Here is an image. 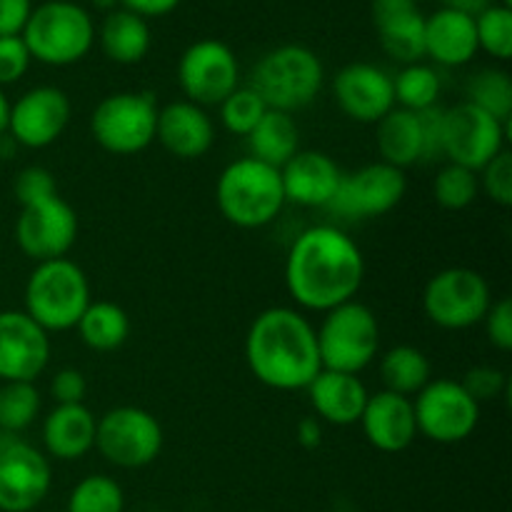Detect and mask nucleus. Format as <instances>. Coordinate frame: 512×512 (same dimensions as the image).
<instances>
[{
	"instance_id": "nucleus-19",
	"label": "nucleus",
	"mask_w": 512,
	"mask_h": 512,
	"mask_svg": "<svg viewBox=\"0 0 512 512\" xmlns=\"http://www.w3.org/2000/svg\"><path fill=\"white\" fill-rule=\"evenodd\" d=\"M333 98L350 120L375 125L395 108L393 75L373 63H348L335 73Z\"/></svg>"
},
{
	"instance_id": "nucleus-20",
	"label": "nucleus",
	"mask_w": 512,
	"mask_h": 512,
	"mask_svg": "<svg viewBox=\"0 0 512 512\" xmlns=\"http://www.w3.org/2000/svg\"><path fill=\"white\" fill-rule=\"evenodd\" d=\"M343 175L340 165L323 150H298L280 168L285 203L300 208H328Z\"/></svg>"
},
{
	"instance_id": "nucleus-45",
	"label": "nucleus",
	"mask_w": 512,
	"mask_h": 512,
	"mask_svg": "<svg viewBox=\"0 0 512 512\" xmlns=\"http://www.w3.org/2000/svg\"><path fill=\"white\" fill-rule=\"evenodd\" d=\"M33 8V0H0V38L23 33Z\"/></svg>"
},
{
	"instance_id": "nucleus-14",
	"label": "nucleus",
	"mask_w": 512,
	"mask_h": 512,
	"mask_svg": "<svg viewBox=\"0 0 512 512\" xmlns=\"http://www.w3.org/2000/svg\"><path fill=\"white\" fill-rule=\"evenodd\" d=\"M405 190H408L405 170L393 168L383 160H375V163L358 168L355 173L343 175L328 210L345 220L380 218V215H388L390 210L403 203Z\"/></svg>"
},
{
	"instance_id": "nucleus-21",
	"label": "nucleus",
	"mask_w": 512,
	"mask_h": 512,
	"mask_svg": "<svg viewBox=\"0 0 512 512\" xmlns=\"http://www.w3.org/2000/svg\"><path fill=\"white\" fill-rule=\"evenodd\" d=\"M358 425L363 428L365 440L380 453H403L418 440L413 400L390 390L370 395Z\"/></svg>"
},
{
	"instance_id": "nucleus-9",
	"label": "nucleus",
	"mask_w": 512,
	"mask_h": 512,
	"mask_svg": "<svg viewBox=\"0 0 512 512\" xmlns=\"http://www.w3.org/2000/svg\"><path fill=\"white\" fill-rule=\"evenodd\" d=\"M493 305L488 280L473 268H445L425 283L423 313L443 330H468L483 325Z\"/></svg>"
},
{
	"instance_id": "nucleus-10",
	"label": "nucleus",
	"mask_w": 512,
	"mask_h": 512,
	"mask_svg": "<svg viewBox=\"0 0 512 512\" xmlns=\"http://www.w3.org/2000/svg\"><path fill=\"white\" fill-rule=\"evenodd\" d=\"M95 450L120 470L148 468L163 450V425L150 410L118 405L98 418Z\"/></svg>"
},
{
	"instance_id": "nucleus-3",
	"label": "nucleus",
	"mask_w": 512,
	"mask_h": 512,
	"mask_svg": "<svg viewBox=\"0 0 512 512\" xmlns=\"http://www.w3.org/2000/svg\"><path fill=\"white\" fill-rule=\"evenodd\" d=\"M215 203L220 215L235 228H265L278 218L285 205L280 170L250 155L233 160L218 175Z\"/></svg>"
},
{
	"instance_id": "nucleus-51",
	"label": "nucleus",
	"mask_w": 512,
	"mask_h": 512,
	"mask_svg": "<svg viewBox=\"0 0 512 512\" xmlns=\"http://www.w3.org/2000/svg\"><path fill=\"white\" fill-rule=\"evenodd\" d=\"M90 5L100 13H113V10L120 8V0H90Z\"/></svg>"
},
{
	"instance_id": "nucleus-18",
	"label": "nucleus",
	"mask_w": 512,
	"mask_h": 512,
	"mask_svg": "<svg viewBox=\"0 0 512 512\" xmlns=\"http://www.w3.org/2000/svg\"><path fill=\"white\" fill-rule=\"evenodd\" d=\"M50 363V333L25 310H0V383H35Z\"/></svg>"
},
{
	"instance_id": "nucleus-11",
	"label": "nucleus",
	"mask_w": 512,
	"mask_h": 512,
	"mask_svg": "<svg viewBox=\"0 0 512 512\" xmlns=\"http://www.w3.org/2000/svg\"><path fill=\"white\" fill-rule=\"evenodd\" d=\"M508 135L510 123H500L498 118L463 100L443 113L440 158L480 173L495 155L503 153Z\"/></svg>"
},
{
	"instance_id": "nucleus-15",
	"label": "nucleus",
	"mask_w": 512,
	"mask_h": 512,
	"mask_svg": "<svg viewBox=\"0 0 512 512\" xmlns=\"http://www.w3.org/2000/svg\"><path fill=\"white\" fill-rule=\"evenodd\" d=\"M78 240V213L60 195L20 208L15 243L35 263L68 258Z\"/></svg>"
},
{
	"instance_id": "nucleus-40",
	"label": "nucleus",
	"mask_w": 512,
	"mask_h": 512,
	"mask_svg": "<svg viewBox=\"0 0 512 512\" xmlns=\"http://www.w3.org/2000/svg\"><path fill=\"white\" fill-rule=\"evenodd\" d=\"M13 193L18 198L20 208H25V205L40 203V200L58 195V183H55V175L48 168L28 165V168H23L15 175Z\"/></svg>"
},
{
	"instance_id": "nucleus-52",
	"label": "nucleus",
	"mask_w": 512,
	"mask_h": 512,
	"mask_svg": "<svg viewBox=\"0 0 512 512\" xmlns=\"http://www.w3.org/2000/svg\"><path fill=\"white\" fill-rule=\"evenodd\" d=\"M500 5H505V8H512V0H498Z\"/></svg>"
},
{
	"instance_id": "nucleus-36",
	"label": "nucleus",
	"mask_w": 512,
	"mask_h": 512,
	"mask_svg": "<svg viewBox=\"0 0 512 512\" xmlns=\"http://www.w3.org/2000/svg\"><path fill=\"white\" fill-rule=\"evenodd\" d=\"M125 493L110 475H88L80 480L68 498V512H123Z\"/></svg>"
},
{
	"instance_id": "nucleus-22",
	"label": "nucleus",
	"mask_w": 512,
	"mask_h": 512,
	"mask_svg": "<svg viewBox=\"0 0 512 512\" xmlns=\"http://www.w3.org/2000/svg\"><path fill=\"white\" fill-rule=\"evenodd\" d=\"M155 140L173 158L198 160L215 143L213 118L208 115V110L190 100H173V103L158 108Z\"/></svg>"
},
{
	"instance_id": "nucleus-49",
	"label": "nucleus",
	"mask_w": 512,
	"mask_h": 512,
	"mask_svg": "<svg viewBox=\"0 0 512 512\" xmlns=\"http://www.w3.org/2000/svg\"><path fill=\"white\" fill-rule=\"evenodd\" d=\"M498 0H443V8L458 10V13L470 15V18H478L483 10H488L490 5H495Z\"/></svg>"
},
{
	"instance_id": "nucleus-4",
	"label": "nucleus",
	"mask_w": 512,
	"mask_h": 512,
	"mask_svg": "<svg viewBox=\"0 0 512 512\" xmlns=\"http://www.w3.org/2000/svg\"><path fill=\"white\" fill-rule=\"evenodd\" d=\"M20 38L35 63L68 68L93 50V15L75 0H45L33 8Z\"/></svg>"
},
{
	"instance_id": "nucleus-2",
	"label": "nucleus",
	"mask_w": 512,
	"mask_h": 512,
	"mask_svg": "<svg viewBox=\"0 0 512 512\" xmlns=\"http://www.w3.org/2000/svg\"><path fill=\"white\" fill-rule=\"evenodd\" d=\"M245 360L265 388L280 393L305 390L323 370L315 325L283 305L255 315L245 335Z\"/></svg>"
},
{
	"instance_id": "nucleus-6",
	"label": "nucleus",
	"mask_w": 512,
	"mask_h": 512,
	"mask_svg": "<svg viewBox=\"0 0 512 512\" xmlns=\"http://www.w3.org/2000/svg\"><path fill=\"white\" fill-rule=\"evenodd\" d=\"M325 85V65L318 53L300 43L278 45L255 63L250 88L263 98L270 110L308 108Z\"/></svg>"
},
{
	"instance_id": "nucleus-12",
	"label": "nucleus",
	"mask_w": 512,
	"mask_h": 512,
	"mask_svg": "<svg viewBox=\"0 0 512 512\" xmlns=\"http://www.w3.org/2000/svg\"><path fill=\"white\" fill-rule=\"evenodd\" d=\"M178 85L190 103L200 108H218L240 88L238 55L218 38L195 40L178 60Z\"/></svg>"
},
{
	"instance_id": "nucleus-35",
	"label": "nucleus",
	"mask_w": 512,
	"mask_h": 512,
	"mask_svg": "<svg viewBox=\"0 0 512 512\" xmlns=\"http://www.w3.org/2000/svg\"><path fill=\"white\" fill-rule=\"evenodd\" d=\"M480 180L478 173L463 165L445 163L433 178V198L445 210H465L478 200Z\"/></svg>"
},
{
	"instance_id": "nucleus-44",
	"label": "nucleus",
	"mask_w": 512,
	"mask_h": 512,
	"mask_svg": "<svg viewBox=\"0 0 512 512\" xmlns=\"http://www.w3.org/2000/svg\"><path fill=\"white\" fill-rule=\"evenodd\" d=\"M50 395H53L55 405H80L85 403V395H88V380L80 370L63 368L50 380Z\"/></svg>"
},
{
	"instance_id": "nucleus-17",
	"label": "nucleus",
	"mask_w": 512,
	"mask_h": 512,
	"mask_svg": "<svg viewBox=\"0 0 512 512\" xmlns=\"http://www.w3.org/2000/svg\"><path fill=\"white\" fill-rule=\"evenodd\" d=\"M53 485L50 458L25 440L0 448V512H35Z\"/></svg>"
},
{
	"instance_id": "nucleus-46",
	"label": "nucleus",
	"mask_w": 512,
	"mask_h": 512,
	"mask_svg": "<svg viewBox=\"0 0 512 512\" xmlns=\"http://www.w3.org/2000/svg\"><path fill=\"white\" fill-rule=\"evenodd\" d=\"M180 3H183V0H120V8L150 20V18H165V15H170L173 10H178Z\"/></svg>"
},
{
	"instance_id": "nucleus-48",
	"label": "nucleus",
	"mask_w": 512,
	"mask_h": 512,
	"mask_svg": "<svg viewBox=\"0 0 512 512\" xmlns=\"http://www.w3.org/2000/svg\"><path fill=\"white\" fill-rule=\"evenodd\" d=\"M413 8H418V0H373V5H370V15H373V25H378L383 23V20H390L395 18V15Z\"/></svg>"
},
{
	"instance_id": "nucleus-32",
	"label": "nucleus",
	"mask_w": 512,
	"mask_h": 512,
	"mask_svg": "<svg viewBox=\"0 0 512 512\" xmlns=\"http://www.w3.org/2000/svg\"><path fill=\"white\" fill-rule=\"evenodd\" d=\"M440 93H443V80H440L438 70L428 63L403 65L393 75L395 108L423 113V110L438 105Z\"/></svg>"
},
{
	"instance_id": "nucleus-25",
	"label": "nucleus",
	"mask_w": 512,
	"mask_h": 512,
	"mask_svg": "<svg viewBox=\"0 0 512 512\" xmlns=\"http://www.w3.org/2000/svg\"><path fill=\"white\" fill-rule=\"evenodd\" d=\"M95 428L98 418L80 405H55L43 420V448L45 455L63 463L85 458L95 450Z\"/></svg>"
},
{
	"instance_id": "nucleus-37",
	"label": "nucleus",
	"mask_w": 512,
	"mask_h": 512,
	"mask_svg": "<svg viewBox=\"0 0 512 512\" xmlns=\"http://www.w3.org/2000/svg\"><path fill=\"white\" fill-rule=\"evenodd\" d=\"M475 33H478V48L490 58L505 60L512 58V8L495 3L475 18Z\"/></svg>"
},
{
	"instance_id": "nucleus-38",
	"label": "nucleus",
	"mask_w": 512,
	"mask_h": 512,
	"mask_svg": "<svg viewBox=\"0 0 512 512\" xmlns=\"http://www.w3.org/2000/svg\"><path fill=\"white\" fill-rule=\"evenodd\" d=\"M220 108V123L228 133L238 135V138H248L253 133L255 125L263 120V115L268 113V105L263 103L258 93H255L250 85L238 88L235 93H230Z\"/></svg>"
},
{
	"instance_id": "nucleus-28",
	"label": "nucleus",
	"mask_w": 512,
	"mask_h": 512,
	"mask_svg": "<svg viewBox=\"0 0 512 512\" xmlns=\"http://www.w3.org/2000/svg\"><path fill=\"white\" fill-rule=\"evenodd\" d=\"M245 143H248L250 158L280 170L300 150L298 123L290 113L268 108V113L245 138Z\"/></svg>"
},
{
	"instance_id": "nucleus-30",
	"label": "nucleus",
	"mask_w": 512,
	"mask_h": 512,
	"mask_svg": "<svg viewBox=\"0 0 512 512\" xmlns=\"http://www.w3.org/2000/svg\"><path fill=\"white\" fill-rule=\"evenodd\" d=\"M85 348L95 353H113L130 338V318L118 303L93 300L75 325Z\"/></svg>"
},
{
	"instance_id": "nucleus-7",
	"label": "nucleus",
	"mask_w": 512,
	"mask_h": 512,
	"mask_svg": "<svg viewBox=\"0 0 512 512\" xmlns=\"http://www.w3.org/2000/svg\"><path fill=\"white\" fill-rule=\"evenodd\" d=\"M315 335L323 370L360 375L378 358V315L360 300H348L323 313V323L315 328Z\"/></svg>"
},
{
	"instance_id": "nucleus-41",
	"label": "nucleus",
	"mask_w": 512,
	"mask_h": 512,
	"mask_svg": "<svg viewBox=\"0 0 512 512\" xmlns=\"http://www.w3.org/2000/svg\"><path fill=\"white\" fill-rule=\"evenodd\" d=\"M460 383L473 395L475 403L483 405L485 400L500 398L508 390V375L500 368H493V365H475L473 370L465 373V378Z\"/></svg>"
},
{
	"instance_id": "nucleus-5",
	"label": "nucleus",
	"mask_w": 512,
	"mask_h": 512,
	"mask_svg": "<svg viewBox=\"0 0 512 512\" xmlns=\"http://www.w3.org/2000/svg\"><path fill=\"white\" fill-rule=\"evenodd\" d=\"M25 313L45 333H65L78 325L85 308L93 303L85 270L70 258L35 263L25 283Z\"/></svg>"
},
{
	"instance_id": "nucleus-39",
	"label": "nucleus",
	"mask_w": 512,
	"mask_h": 512,
	"mask_svg": "<svg viewBox=\"0 0 512 512\" xmlns=\"http://www.w3.org/2000/svg\"><path fill=\"white\" fill-rule=\"evenodd\" d=\"M480 193L488 195L500 208L512 205V153L508 148L495 155L488 165L478 173Z\"/></svg>"
},
{
	"instance_id": "nucleus-31",
	"label": "nucleus",
	"mask_w": 512,
	"mask_h": 512,
	"mask_svg": "<svg viewBox=\"0 0 512 512\" xmlns=\"http://www.w3.org/2000/svg\"><path fill=\"white\" fill-rule=\"evenodd\" d=\"M385 55L400 65L423 63L425 60V15L420 8L405 10L395 18L375 25Z\"/></svg>"
},
{
	"instance_id": "nucleus-33",
	"label": "nucleus",
	"mask_w": 512,
	"mask_h": 512,
	"mask_svg": "<svg viewBox=\"0 0 512 512\" xmlns=\"http://www.w3.org/2000/svg\"><path fill=\"white\" fill-rule=\"evenodd\" d=\"M468 100L500 123L512 118V78L503 68H483L468 80Z\"/></svg>"
},
{
	"instance_id": "nucleus-42",
	"label": "nucleus",
	"mask_w": 512,
	"mask_h": 512,
	"mask_svg": "<svg viewBox=\"0 0 512 512\" xmlns=\"http://www.w3.org/2000/svg\"><path fill=\"white\" fill-rule=\"evenodd\" d=\"M30 63H33V58H30L20 35L0 38V88L23 80L30 70Z\"/></svg>"
},
{
	"instance_id": "nucleus-27",
	"label": "nucleus",
	"mask_w": 512,
	"mask_h": 512,
	"mask_svg": "<svg viewBox=\"0 0 512 512\" xmlns=\"http://www.w3.org/2000/svg\"><path fill=\"white\" fill-rule=\"evenodd\" d=\"M375 143L380 160L393 168H410L425 160V135L420 115L410 110L393 108L375 123Z\"/></svg>"
},
{
	"instance_id": "nucleus-13",
	"label": "nucleus",
	"mask_w": 512,
	"mask_h": 512,
	"mask_svg": "<svg viewBox=\"0 0 512 512\" xmlns=\"http://www.w3.org/2000/svg\"><path fill=\"white\" fill-rule=\"evenodd\" d=\"M418 435L438 445L468 440L480 423V405L460 380H430L413 398Z\"/></svg>"
},
{
	"instance_id": "nucleus-16",
	"label": "nucleus",
	"mask_w": 512,
	"mask_h": 512,
	"mask_svg": "<svg viewBox=\"0 0 512 512\" xmlns=\"http://www.w3.org/2000/svg\"><path fill=\"white\" fill-rule=\"evenodd\" d=\"M73 118V103L58 85H35L10 103L8 135L15 145L43 150L53 145Z\"/></svg>"
},
{
	"instance_id": "nucleus-24",
	"label": "nucleus",
	"mask_w": 512,
	"mask_h": 512,
	"mask_svg": "<svg viewBox=\"0 0 512 512\" xmlns=\"http://www.w3.org/2000/svg\"><path fill=\"white\" fill-rule=\"evenodd\" d=\"M478 53L475 18L450 8L425 15V58L443 68H463L473 63Z\"/></svg>"
},
{
	"instance_id": "nucleus-26",
	"label": "nucleus",
	"mask_w": 512,
	"mask_h": 512,
	"mask_svg": "<svg viewBox=\"0 0 512 512\" xmlns=\"http://www.w3.org/2000/svg\"><path fill=\"white\" fill-rule=\"evenodd\" d=\"M95 43L100 45L110 63L138 65L148 58L153 33H150L148 20L118 8L113 13H105L100 28H95Z\"/></svg>"
},
{
	"instance_id": "nucleus-43",
	"label": "nucleus",
	"mask_w": 512,
	"mask_h": 512,
	"mask_svg": "<svg viewBox=\"0 0 512 512\" xmlns=\"http://www.w3.org/2000/svg\"><path fill=\"white\" fill-rule=\"evenodd\" d=\"M483 325H485V333H488L490 345L498 348L500 353H510L512 350V300L510 298L493 300Z\"/></svg>"
},
{
	"instance_id": "nucleus-47",
	"label": "nucleus",
	"mask_w": 512,
	"mask_h": 512,
	"mask_svg": "<svg viewBox=\"0 0 512 512\" xmlns=\"http://www.w3.org/2000/svg\"><path fill=\"white\" fill-rule=\"evenodd\" d=\"M295 438L303 448H320V443H323V423L315 415H305L295 425Z\"/></svg>"
},
{
	"instance_id": "nucleus-1",
	"label": "nucleus",
	"mask_w": 512,
	"mask_h": 512,
	"mask_svg": "<svg viewBox=\"0 0 512 512\" xmlns=\"http://www.w3.org/2000/svg\"><path fill=\"white\" fill-rule=\"evenodd\" d=\"M363 278L365 258L358 243L335 225H313L290 245L285 288L300 308L328 313L355 300Z\"/></svg>"
},
{
	"instance_id": "nucleus-8",
	"label": "nucleus",
	"mask_w": 512,
	"mask_h": 512,
	"mask_svg": "<svg viewBox=\"0 0 512 512\" xmlns=\"http://www.w3.org/2000/svg\"><path fill=\"white\" fill-rule=\"evenodd\" d=\"M158 103L153 93L123 90L105 95L90 115V135L113 155H138L155 140Z\"/></svg>"
},
{
	"instance_id": "nucleus-29",
	"label": "nucleus",
	"mask_w": 512,
	"mask_h": 512,
	"mask_svg": "<svg viewBox=\"0 0 512 512\" xmlns=\"http://www.w3.org/2000/svg\"><path fill=\"white\" fill-rule=\"evenodd\" d=\"M378 373L385 385L383 390L413 400L433 380V365L428 355L415 345H395L383 353Z\"/></svg>"
},
{
	"instance_id": "nucleus-23",
	"label": "nucleus",
	"mask_w": 512,
	"mask_h": 512,
	"mask_svg": "<svg viewBox=\"0 0 512 512\" xmlns=\"http://www.w3.org/2000/svg\"><path fill=\"white\" fill-rule=\"evenodd\" d=\"M305 390H308L315 418L333 428L358 425L370 398L360 375L335 373V370H320Z\"/></svg>"
},
{
	"instance_id": "nucleus-34",
	"label": "nucleus",
	"mask_w": 512,
	"mask_h": 512,
	"mask_svg": "<svg viewBox=\"0 0 512 512\" xmlns=\"http://www.w3.org/2000/svg\"><path fill=\"white\" fill-rule=\"evenodd\" d=\"M40 413V393L35 383L0 385V430L18 435L35 423Z\"/></svg>"
},
{
	"instance_id": "nucleus-50",
	"label": "nucleus",
	"mask_w": 512,
	"mask_h": 512,
	"mask_svg": "<svg viewBox=\"0 0 512 512\" xmlns=\"http://www.w3.org/2000/svg\"><path fill=\"white\" fill-rule=\"evenodd\" d=\"M8 115H10V100L0 88V135L8 133Z\"/></svg>"
}]
</instances>
